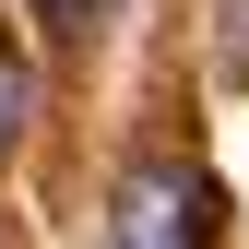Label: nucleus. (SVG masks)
I'll use <instances>...</instances> for the list:
<instances>
[{
    "label": "nucleus",
    "mask_w": 249,
    "mask_h": 249,
    "mask_svg": "<svg viewBox=\"0 0 249 249\" xmlns=\"http://www.w3.org/2000/svg\"><path fill=\"white\" fill-rule=\"evenodd\" d=\"M24 119H36V71H24V59L0 48V154L24 142Z\"/></svg>",
    "instance_id": "2"
},
{
    "label": "nucleus",
    "mask_w": 249,
    "mask_h": 249,
    "mask_svg": "<svg viewBox=\"0 0 249 249\" xmlns=\"http://www.w3.org/2000/svg\"><path fill=\"white\" fill-rule=\"evenodd\" d=\"M107 237L119 249H190V237H213V178L202 166H131Z\"/></svg>",
    "instance_id": "1"
},
{
    "label": "nucleus",
    "mask_w": 249,
    "mask_h": 249,
    "mask_svg": "<svg viewBox=\"0 0 249 249\" xmlns=\"http://www.w3.org/2000/svg\"><path fill=\"white\" fill-rule=\"evenodd\" d=\"M83 12H107V0H48V24H59V36H83Z\"/></svg>",
    "instance_id": "3"
}]
</instances>
